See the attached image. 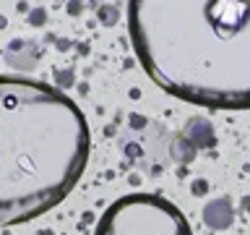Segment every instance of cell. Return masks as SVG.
I'll return each mask as SVG.
<instances>
[{"instance_id":"cell-1","label":"cell","mask_w":250,"mask_h":235,"mask_svg":"<svg viewBox=\"0 0 250 235\" xmlns=\"http://www.w3.org/2000/svg\"><path fill=\"white\" fill-rule=\"evenodd\" d=\"M128 34L141 68L172 97L250 110V3L133 0Z\"/></svg>"},{"instance_id":"cell-2","label":"cell","mask_w":250,"mask_h":235,"mask_svg":"<svg viewBox=\"0 0 250 235\" xmlns=\"http://www.w3.org/2000/svg\"><path fill=\"white\" fill-rule=\"evenodd\" d=\"M89 152V123L68 94L0 76V227L58 207L81 180Z\"/></svg>"},{"instance_id":"cell-3","label":"cell","mask_w":250,"mask_h":235,"mask_svg":"<svg viewBox=\"0 0 250 235\" xmlns=\"http://www.w3.org/2000/svg\"><path fill=\"white\" fill-rule=\"evenodd\" d=\"M94 235H193L188 217L156 193H125L99 217Z\"/></svg>"}]
</instances>
